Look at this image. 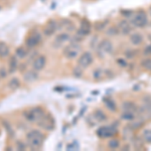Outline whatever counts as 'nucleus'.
<instances>
[{
	"instance_id": "ddd939ff",
	"label": "nucleus",
	"mask_w": 151,
	"mask_h": 151,
	"mask_svg": "<svg viewBox=\"0 0 151 151\" xmlns=\"http://www.w3.org/2000/svg\"><path fill=\"white\" fill-rule=\"evenodd\" d=\"M10 50H9L8 45L5 42H0V58H5L9 55Z\"/></svg>"
},
{
	"instance_id": "c85d7f7f",
	"label": "nucleus",
	"mask_w": 151,
	"mask_h": 151,
	"mask_svg": "<svg viewBox=\"0 0 151 151\" xmlns=\"http://www.w3.org/2000/svg\"><path fill=\"white\" fill-rule=\"evenodd\" d=\"M40 1H42V2H43V1H45V0H40Z\"/></svg>"
},
{
	"instance_id": "4be33fe9",
	"label": "nucleus",
	"mask_w": 151,
	"mask_h": 151,
	"mask_svg": "<svg viewBox=\"0 0 151 151\" xmlns=\"http://www.w3.org/2000/svg\"><path fill=\"white\" fill-rule=\"evenodd\" d=\"M95 117H96L99 121L106 120V115H105L103 112H101V111H97L96 113H95Z\"/></svg>"
},
{
	"instance_id": "39448f33",
	"label": "nucleus",
	"mask_w": 151,
	"mask_h": 151,
	"mask_svg": "<svg viewBox=\"0 0 151 151\" xmlns=\"http://www.w3.org/2000/svg\"><path fill=\"white\" fill-rule=\"evenodd\" d=\"M41 41V35L38 32H33L25 40V45L28 48H33Z\"/></svg>"
},
{
	"instance_id": "b1692460",
	"label": "nucleus",
	"mask_w": 151,
	"mask_h": 151,
	"mask_svg": "<svg viewBox=\"0 0 151 151\" xmlns=\"http://www.w3.org/2000/svg\"><path fill=\"white\" fill-rule=\"evenodd\" d=\"M93 76H94V78H96V79H100V78L102 77V72L99 69L98 70H96L95 72L93 73Z\"/></svg>"
},
{
	"instance_id": "bb28decb",
	"label": "nucleus",
	"mask_w": 151,
	"mask_h": 151,
	"mask_svg": "<svg viewBox=\"0 0 151 151\" xmlns=\"http://www.w3.org/2000/svg\"><path fill=\"white\" fill-rule=\"evenodd\" d=\"M6 75H7V73L5 72V70H4V69H1V70H0V78L6 77Z\"/></svg>"
},
{
	"instance_id": "dca6fc26",
	"label": "nucleus",
	"mask_w": 151,
	"mask_h": 151,
	"mask_svg": "<svg viewBox=\"0 0 151 151\" xmlns=\"http://www.w3.org/2000/svg\"><path fill=\"white\" fill-rule=\"evenodd\" d=\"M131 29H132V27H131L130 23H128L127 21H123V22L119 24V30L122 31L124 35H128L131 31Z\"/></svg>"
},
{
	"instance_id": "20e7f679",
	"label": "nucleus",
	"mask_w": 151,
	"mask_h": 151,
	"mask_svg": "<svg viewBox=\"0 0 151 151\" xmlns=\"http://www.w3.org/2000/svg\"><path fill=\"white\" fill-rule=\"evenodd\" d=\"M93 63V55L91 52H86L84 53H82L80 55L79 60H78V65L82 69H86V68L90 67Z\"/></svg>"
},
{
	"instance_id": "f03ea898",
	"label": "nucleus",
	"mask_w": 151,
	"mask_h": 151,
	"mask_svg": "<svg viewBox=\"0 0 151 151\" xmlns=\"http://www.w3.org/2000/svg\"><path fill=\"white\" fill-rule=\"evenodd\" d=\"M45 112L41 108H32L29 109V110H26L23 112V116L24 118L26 119L29 122H38L43 116H45Z\"/></svg>"
},
{
	"instance_id": "f3484780",
	"label": "nucleus",
	"mask_w": 151,
	"mask_h": 151,
	"mask_svg": "<svg viewBox=\"0 0 151 151\" xmlns=\"http://www.w3.org/2000/svg\"><path fill=\"white\" fill-rule=\"evenodd\" d=\"M17 67H18V63H17L16 58L15 57H11L10 60H9V67H8L9 73H10V74L14 73L16 70H17Z\"/></svg>"
},
{
	"instance_id": "cd10ccee",
	"label": "nucleus",
	"mask_w": 151,
	"mask_h": 151,
	"mask_svg": "<svg viewBox=\"0 0 151 151\" xmlns=\"http://www.w3.org/2000/svg\"><path fill=\"white\" fill-rule=\"evenodd\" d=\"M142 65H144L145 68H148V65H151V60H145V62L143 63Z\"/></svg>"
},
{
	"instance_id": "f257e3e1",
	"label": "nucleus",
	"mask_w": 151,
	"mask_h": 151,
	"mask_svg": "<svg viewBox=\"0 0 151 151\" xmlns=\"http://www.w3.org/2000/svg\"><path fill=\"white\" fill-rule=\"evenodd\" d=\"M26 140L28 142V145L30 146L32 149H37L42 146L43 140H45V136L40 131L33 129V130L29 131L26 134Z\"/></svg>"
},
{
	"instance_id": "5701e85b",
	"label": "nucleus",
	"mask_w": 151,
	"mask_h": 151,
	"mask_svg": "<svg viewBox=\"0 0 151 151\" xmlns=\"http://www.w3.org/2000/svg\"><path fill=\"white\" fill-rule=\"evenodd\" d=\"M109 146H110L111 148H117L119 146V142L116 140H113V141H110V143H109Z\"/></svg>"
},
{
	"instance_id": "393cba45",
	"label": "nucleus",
	"mask_w": 151,
	"mask_h": 151,
	"mask_svg": "<svg viewBox=\"0 0 151 151\" xmlns=\"http://www.w3.org/2000/svg\"><path fill=\"white\" fill-rule=\"evenodd\" d=\"M17 149L18 150H24L25 149V145H24L23 143H21L20 141H18L17 142Z\"/></svg>"
},
{
	"instance_id": "2eb2a0df",
	"label": "nucleus",
	"mask_w": 151,
	"mask_h": 151,
	"mask_svg": "<svg viewBox=\"0 0 151 151\" xmlns=\"http://www.w3.org/2000/svg\"><path fill=\"white\" fill-rule=\"evenodd\" d=\"M130 41L134 45H139L143 41V36H142V35L137 33V32L133 33V35H131V36H130Z\"/></svg>"
},
{
	"instance_id": "423d86ee",
	"label": "nucleus",
	"mask_w": 151,
	"mask_h": 151,
	"mask_svg": "<svg viewBox=\"0 0 151 151\" xmlns=\"http://www.w3.org/2000/svg\"><path fill=\"white\" fill-rule=\"evenodd\" d=\"M80 52V47L77 45H70L64 50V55L68 58H75L78 57Z\"/></svg>"
},
{
	"instance_id": "aec40b11",
	"label": "nucleus",
	"mask_w": 151,
	"mask_h": 151,
	"mask_svg": "<svg viewBox=\"0 0 151 151\" xmlns=\"http://www.w3.org/2000/svg\"><path fill=\"white\" fill-rule=\"evenodd\" d=\"M80 32L82 33V35H88V33L90 32V25L89 23L87 22V21H84V22H82L81 24V27H80Z\"/></svg>"
},
{
	"instance_id": "7ed1b4c3",
	"label": "nucleus",
	"mask_w": 151,
	"mask_h": 151,
	"mask_svg": "<svg viewBox=\"0 0 151 151\" xmlns=\"http://www.w3.org/2000/svg\"><path fill=\"white\" fill-rule=\"evenodd\" d=\"M148 23L147 16L144 12H139L134 15V17L131 20V24H133L135 27H144L146 24Z\"/></svg>"
},
{
	"instance_id": "9d476101",
	"label": "nucleus",
	"mask_w": 151,
	"mask_h": 151,
	"mask_svg": "<svg viewBox=\"0 0 151 151\" xmlns=\"http://www.w3.org/2000/svg\"><path fill=\"white\" fill-rule=\"evenodd\" d=\"M37 79H38V75L35 70H27V72L23 75V80L26 83H32V82L36 81Z\"/></svg>"
},
{
	"instance_id": "4468645a",
	"label": "nucleus",
	"mask_w": 151,
	"mask_h": 151,
	"mask_svg": "<svg viewBox=\"0 0 151 151\" xmlns=\"http://www.w3.org/2000/svg\"><path fill=\"white\" fill-rule=\"evenodd\" d=\"M69 40H70V35H69V33L63 32V33L58 35L57 36V37H55V42L57 43V45H63V43H65V41H68Z\"/></svg>"
},
{
	"instance_id": "1a4fd4ad",
	"label": "nucleus",
	"mask_w": 151,
	"mask_h": 151,
	"mask_svg": "<svg viewBox=\"0 0 151 151\" xmlns=\"http://www.w3.org/2000/svg\"><path fill=\"white\" fill-rule=\"evenodd\" d=\"M58 23L55 20H50L47 23V25H45V29H43V33H45V35L47 36H50L52 35L53 33H55V31L58 29Z\"/></svg>"
},
{
	"instance_id": "a211bd4d",
	"label": "nucleus",
	"mask_w": 151,
	"mask_h": 151,
	"mask_svg": "<svg viewBox=\"0 0 151 151\" xmlns=\"http://www.w3.org/2000/svg\"><path fill=\"white\" fill-rule=\"evenodd\" d=\"M15 55H16V57L19 58H24L26 55H27V52H26V50L23 47H19L16 48Z\"/></svg>"
},
{
	"instance_id": "f8f14e48",
	"label": "nucleus",
	"mask_w": 151,
	"mask_h": 151,
	"mask_svg": "<svg viewBox=\"0 0 151 151\" xmlns=\"http://www.w3.org/2000/svg\"><path fill=\"white\" fill-rule=\"evenodd\" d=\"M115 131H113V129L108 126H105V127L100 128L98 130V135L102 136V137H110L114 134Z\"/></svg>"
},
{
	"instance_id": "6e6552de",
	"label": "nucleus",
	"mask_w": 151,
	"mask_h": 151,
	"mask_svg": "<svg viewBox=\"0 0 151 151\" xmlns=\"http://www.w3.org/2000/svg\"><path fill=\"white\" fill-rule=\"evenodd\" d=\"M113 43L109 40H104L99 45V50L103 53H110L113 52Z\"/></svg>"
},
{
	"instance_id": "a878e982",
	"label": "nucleus",
	"mask_w": 151,
	"mask_h": 151,
	"mask_svg": "<svg viewBox=\"0 0 151 151\" xmlns=\"http://www.w3.org/2000/svg\"><path fill=\"white\" fill-rule=\"evenodd\" d=\"M144 52H145V55H151V45H148L147 47H145Z\"/></svg>"
},
{
	"instance_id": "6ab92c4d",
	"label": "nucleus",
	"mask_w": 151,
	"mask_h": 151,
	"mask_svg": "<svg viewBox=\"0 0 151 151\" xmlns=\"http://www.w3.org/2000/svg\"><path fill=\"white\" fill-rule=\"evenodd\" d=\"M19 86H20V82H19V80L17 78H13V79H11L8 83V87L10 88L11 90H16L17 88H19Z\"/></svg>"
},
{
	"instance_id": "412c9836",
	"label": "nucleus",
	"mask_w": 151,
	"mask_h": 151,
	"mask_svg": "<svg viewBox=\"0 0 151 151\" xmlns=\"http://www.w3.org/2000/svg\"><path fill=\"white\" fill-rule=\"evenodd\" d=\"M122 118L124 119V120H127V121H131L134 119V114L132 113V112L130 111H126L125 113L122 115Z\"/></svg>"
},
{
	"instance_id": "0eeeda50",
	"label": "nucleus",
	"mask_w": 151,
	"mask_h": 151,
	"mask_svg": "<svg viewBox=\"0 0 151 151\" xmlns=\"http://www.w3.org/2000/svg\"><path fill=\"white\" fill-rule=\"evenodd\" d=\"M45 65H47V58H45V55H38V57L33 60L32 68L36 72H40V70L45 67Z\"/></svg>"
},
{
	"instance_id": "9b49d317",
	"label": "nucleus",
	"mask_w": 151,
	"mask_h": 151,
	"mask_svg": "<svg viewBox=\"0 0 151 151\" xmlns=\"http://www.w3.org/2000/svg\"><path fill=\"white\" fill-rule=\"evenodd\" d=\"M37 123L40 125V127L47 129V130H52V129H53V123H52V121L50 120V118H47V117L45 116V115L43 116L42 118H41Z\"/></svg>"
}]
</instances>
